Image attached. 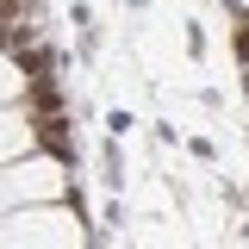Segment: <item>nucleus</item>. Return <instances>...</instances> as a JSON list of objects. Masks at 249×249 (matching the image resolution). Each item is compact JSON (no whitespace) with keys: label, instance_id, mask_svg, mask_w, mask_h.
<instances>
[{"label":"nucleus","instance_id":"obj_1","mask_svg":"<svg viewBox=\"0 0 249 249\" xmlns=\"http://www.w3.org/2000/svg\"><path fill=\"white\" fill-rule=\"evenodd\" d=\"M0 249H81V231L62 206H31V212H6L0 218Z\"/></svg>","mask_w":249,"mask_h":249},{"label":"nucleus","instance_id":"obj_2","mask_svg":"<svg viewBox=\"0 0 249 249\" xmlns=\"http://www.w3.org/2000/svg\"><path fill=\"white\" fill-rule=\"evenodd\" d=\"M44 143V131H37V112H31L25 100H13V106H0V162H19Z\"/></svg>","mask_w":249,"mask_h":249},{"label":"nucleus","instance_id":"obj_3","mask_svg":"<svg viewBox=\"0 0 249 249\" xmlns=\"http://www.w3.org/2000/svg\"><path fill=\"white\" fill-rule=\"evenodd\" d=\"M25 93H31L25 56H13V50H0V106H13V100H25Z\"/></svg>","mask_w":249,"mask_h":249},{"label":"nucleus","instance_id":"obj_4","mask_svg":"<svg viewBox=\"0 0 249 249\" xmlns=\"http://www.w3.org/2000/svg\"><path fill=\"white\" fill-rule=\"evenodd\" d=\"M237 13H249V0H237Z\"/></svg>","mask_w":249,"mask_h":249}]
</instances>
